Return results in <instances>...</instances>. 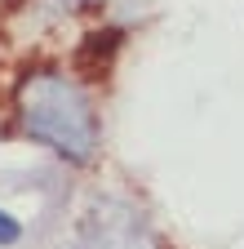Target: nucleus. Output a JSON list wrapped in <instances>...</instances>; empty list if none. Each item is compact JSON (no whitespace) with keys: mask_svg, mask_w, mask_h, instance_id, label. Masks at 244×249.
<instances>
[{"mask_svg":"<svg viewBox=\"0 0 244 249\" xmlns=\"http://www.w3.org/2000/svg\"><path fill=\"white\" fill-rule=\"evenodd\" d=\"M40 22H71V18H94L102 9V0H27Z\"/></svg>","mask_w":244,"mask_h":249,"instance_id":"obj_3","label":"nucleus"},{"mask_svg":"<svg viewBox=\"0 0 244 249\" xmlns=\"http://www.w3.org/2000/svg\"><path fill=\"white\" fill-rule=\"evenodd\" d=\"M71 249H160V236L151 227L142 200H133L129 192H98L89 196L76 223Z\"/></svg>","mask_w":244,"mask_h":249,"instance_id":"obj_2","label":"nucleus"},{"mask_svg":"<svg viewBox=\"0 0 244 249\" xmlns=\"http://www.w3.org/2000/svg\"><path fill=\"white\" fill-rule=\"evenodd\" d=\"M14 120L32 142L49 147L67 165L84 169L102 151V116H98V103H94V89L80 76L53 67V62L18 76Z\"/></svg>","mask_w":244,"mask_h":249,"instance_id":"obj_1","label":"nucleus"},{"mask_svg":"<svg viewBox=\"0 0 244 249\" xmlns=\"http://www.w3.org/2000/svg\"><path fill=\"white\" fill-rule=\"evenodd\" d=\"M18 236H22V223H18L14 213H5V209H0V245H14Z\"/></svg>","mask_w":244,"mask_h":249,"instance_id":"obj_4","label":"nucleus"}]
</instances>
